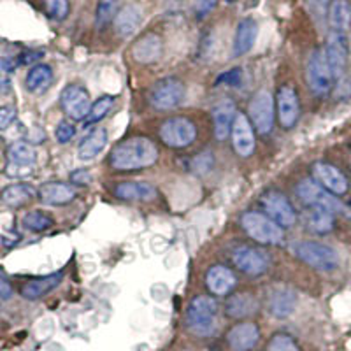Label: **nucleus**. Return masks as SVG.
I'll return each instance as SVG.
<instances>
[{
	"mask_svg": "<svg viewBox=\"0 0 351 351\" xmlns=\"http://www.w3.org/2000/svg\"><path fill=\"white\" fill-rule=\"evenodd\" d=\"M39 199L48 206H65L76 199V190L62 181H49L39 188Z\"/></svg>",
	"mask_w": 351,
	"mask_h": 351,
	"instance_id": "obj_18",
	"label": "nucleus"
},
{
	"mask_svg": "<svg viewBox=\"0 0 351 351\" xmlns=\"http://www.w3.org/2000/svg\"><path fill=\"white\" fill-rule=\"evenodd\" d=\"M236 276L225 265H213L206 274V285L215 295H228L236 288Z\"/></svg>",
	"mask_w": 351,
	"mask_h": 351,
	"instance_id": "obj_22",
	"label": "nucleus"
},
{
	"mask_svg": "<svg viewBox=\"0 0 351 351\" xmlns=\"http://www.w3.org/2000/svg\"><path fill=\"white\" fill-rule=\"evenodd\" d=\"M60 104L64 108L65 114L74 121H83L88 118L90 109H92V100L83 86L77 84H69L60 95Z\"/></svg>",
	"mask_w": 351,
	"mask_h": 351,
	"instance_id": "obj_12",
	"label": "nucleus"
},
{
	"mask_svg": "<svg viewBox=\"0 0 351 351\" xmlns=\"http://www.w3.org/2000/svg\"><path fill=\"white\" fill-rule=\"evenodd\" d=\"M250 121L258 134L267 136L274 127V99L271 92L260 90L250 102Z\"/></svg>",
	"mask_w": 351,
	"mask_h": 351,
	"instance_id": "obj_9",
	"label": "nucleus"
},
{
	"mask_svg": "<svg viewBox=\"0 0 351 351\" xmlns=\"http://www.w3.org/2000/svg\"><path fill=\"white\" fill-rule=\"evenodd\" d=\"M313 178L319 186H324L332 195H344L350 188L346 176L335 165L327 164V162H316L313 165Z\"/></svg>",
	"mask_w": 351,
	"mask_h": 351,
	"instance_id": "obj_14",
	"label": "nucleus"
},
{
	"mask_svg": "<svg viewBox=\"0 0 351 351\" xmlns=\"http://www.w3.org/2000/svg\"><path fill=\"white\" fill-rule=\"evenodd\" d=\"M12 295V287L9 283L8 276L0 271V299H9Z\"/></svg>",
	"mask_w": 351,
	"mask_h": 351,
	"instance_id": "obj_46",
	"label": "nucleus"
},
{
	"mask_svg": "<svg viewBox=\"0 0 351 351\" xmlns=\"http://www.w3.org/2000/svg\"><path fill=\"white\" fill-rule=\"evenodd\" d=\"M335 97H337V99H348V97H351V83L346 80V77L337 81V86H335Z\"/></svg>",
	"mask_w": 351,
	"mask_h": 351,
	"instance_id": "obj_45",
	"label": "nucleus"
},
{
	"mask_svg": "<svg viewBox=\"0 0 351 351\" xmlns=\"http://www.w3.org/2000/svg\"><path fill=\"white\" fill-rule=\"evenodd\" d=\"M21 225L23 228L30 232H44V230H49V228L55 225L51 216L48 213H43V211H32V213H27L21 219Z\"/></svg>",
	"mask_w": 351,
	"mask_h": 351,
	"instance_id": "obj_34",
	"label": "nucleus"
},
{
	"mask_svg": "<svg viewBox=\"0 0 351 351\" xmlns=\"http://www.w3.org/2000/svg\"><path fill=\"white\" fill-rule=\"evenodd\" d=\"M258 339L260 330L255 324H239L227 334V343L234 351L253 350Z\"/></svg>",
	"mask_w": 351,
	"mask_h": 351,
	"instance_id": "obj_19",
	"label": "nucleus"
},
{
	"mask_svg": "<svg viewBox=\"0 0 351 351\" xmlns=\"http://www.w3.org/2000/svg\"><path fill=\"white\" fill-rule=\"evenodd\" d=\"M306 81L307 86L316 97H325L330 93L334 76L328 67L325 49L318 48L309 55L306 64Z\"/></svg>",
	"mask_w": 351,
	"mask_h": 351,
	"instance_id": "obj_5",
	"label": "nucleus"
},
{
	"mask_svg": "<svg viewBox=\"0 0 351 351\" xmlns=\"http://www.w3.org/2000/svg\"><path fill=\"white\" fill-rule=\"evenodd\" d=\"M295 255L316 271L332 272L339 267V255L334 247L316 241H302L297 244Z\"/></svg>",
	"mask_w": 351,
	"mask_h": 351,
	"instance_id": "obj_4",
	"label": "nucleus"
},
{
	"mask_svg": "<svg viewBox=\"0 0 351 351\" xmlns=\"http://www.w3.org/2000/svg\"><path fill=\"white\" fill-rule=\"evenodd\" d=\"M241 81H243V69L236 67L230 69L227 72H221L216 80V84H227V86H239Z\"/></svg>",
	"mask_w": 351,
	"mask_h": 351,
	"instance_id": "obj_39",
	"label": "nucleus"
},
{
	"mask_svg": "<svg viewBox=\"0 0 351 351\" xmlns=\"http://www.w3.org/2000/svg\"><path fill=\"white\" fill-rule=\"evenodd\" d=\"M258 302L252 293H237L230 297L227 302V315L232 318H246V316L255 315Z\"/></svg>",
	"mask_w": 351,
	"mask_h": 351,
	"instance_id": "obj_31",
	"label": "nucleus"
},
{
	"mask_svg": "<svg viewBox=\"0 0 351 351\" xmlns=\"http://www.w3.org/2000/svg\"><path fill=\"white\" fill-rule=\"evenodd\" d=\"M213 164H215V158H213L211 153H202V155L193 158L192 167L197 174H208L213 169Z\"/></svg>",
	"mask_w": 351,
	"mask_h": 351,
	"instance_id": "obj_41",
	"label": "nucleus"
},
{
	"mask_svg": "<svg viewBox=\"0 0 351 351\" xmlns=\"http://www.w3.org/2000/svg\"><path fill=\"white\" fill-rule=\"evenodd\" d=\"M225 2H236V0H225Z\"/></svg>",
	"mask_w": 351,
	"mask_h": 351,
	"instance_id": "obj_50",
	"label": "nucleus"
},
{
	"mask_svg": "<svg viewBox=\"0 0 351 351\" xmlns=\"http://www.w3.org/2000/svg\"><path fill=\"white\" fill-rule=\"evenodd\" d=\"M141 21H143V11L134 4L125 5L114 16L116 32L121 37H130L132 34L137 32V28L141 27Z\"/></svg>",
	"mask_w": 351,
	"mask_h": 351,
	"instance_id": "obj_25",
	"label": "nucleus"
},
{
	"mask_svg": "<svg viewBox=\"0 0 351 351\" xmlns=\"http://www.w3.org/2000/svg\"><path fill=\"white\" fill-rule=\"evenodd\" d=\"M160 139L169 148H188L197 139V127L190 118H169L160 127Z\"/></svg>",
	"mask_w": 351,
	"mask_h": 351,
	"instance_id": "obj_7",
	"label": "nucleus"
},
{
	"mask_svg": "<svg viewBox=\"0 0 351 351\" xmlns=\"http://www.w3.org/2000/svg\"><path fill=\"white\" fill-rule=\"evenodd\" d=\"M114 195L121 200H141V202H149L155 200L158 192L153 184L146 181H125V183L116 184Z\"/></svg>",
	"mask_w": 351,
	"mask_h": 351,
	"instance_id": "obj_20",
	"label": "nucleus"
},
{
	"mask_svg": "<svg viewBox=\"0 0 351 351\" xmlns=\"http://www.w3.org/2000/svg\"><path fill=\"white\" fill-rule=\"evenodd\" d=\"M49 18L62 21L69 16V0H44Z\"/></svg>",
	"mask_w": 351,
	"mask_h": 351,
	"instance_id": "obj_37",
	"label": "nucleus"
},
{
	"mask_svg": "<svg viewBox=\"0 0 351 351\" xmlns=\"http://www.w3.org/2000/svg\"><path fill=\"white\" fill-rule=\"evenodd\" d=\"M297 307L295 291L281 288V290L272 291L269 297V313L276 318H288Z\"/></svg>",
	"mask_w": 351,
	"mask_h": 351,
	"instance_id": "obj_27",
	"label": "nucleus"
},
{
	"mask_svg": "<svg viewBox=\"0 0 351 351\" xmlns=\"http://www.w3.org/2000/svg\"><path fill=\"white\" fill-rule=\"evenodd\" d=\"M267 351H300V350L290 335L278 334L271 339V343H269L267 346Z\"/></svg>",
	"mask_w": 351,
	"mask_h": 351,
	"instance_id": "obj_38",
	"label": "nucleus"
},
{
	"mask_svg": "<svg viewBox=\"0 0 351 351\" xmlns=\"http://www.w3.org/2000/svg\"><path fill=\"white\" fill-rule=\"evenodd\" d=\"M14 120H16V109L11 106H2L0 108V132L11 127Z\"/></svg>",
	"mask_w": 351,
	"mask_h": 351,
	"instance_id": "obj_42",
	"label": "nucleus"
},
{
	"mask_svg": "<svg viewBox=\"0 0 351 351\" xmlns=\"http://www.w3.org/2000/svg\"><path fill=\"white\" fill-rule=\"evenodd\" d=\"M243 228L253 241L262 244H281L283 241V227L276 223L267 215L256 211L244 213L241 218Z\"/></svg>",
	"mask_w": 351,
	"mask_h": 351,
	"instance_id": "obj_3",
	"label": "nucleus"
},
{
	"mask_svg": "<svg viewBox=\"0 0 351 351\" xmlns=\"http://www.w3.org/2000/svg\"><path fill=\"white\" fill-rule=\"evenodd\" d=\"M74 136H76V127H74L71 121H60V123H58V127H56L55 130V137L58 143L60 144L69 143Z\"/></svg>",
	"mask_w": 351,
	"mask_h": 351,
	"instance_id": "obj_40",
	"label": "nucleus"
},
{
	"mask_svg": "<svg viewBox=\"0 0 351 351\" xmlns=\"http://www.w3.org/2000/svg\"><path fill=\"white\" fill-rule=\"evenodd\" d=\"M325 56H327L328 67H330L335 83L343 80V77H346V64L350 60V44H348L346 34H328L327 46H325Z\"/></svg>",
	"mask_w": 351,
	"mask_h": 351,
	"instance_id": "obj_10",
	"label": "nucleus"
},
{
	"mask_svg": "<svg viewBox=\"0 0 351 351\" xmlns=\"http://www.w3.org/2000/svg\"><path fill=\"white\" fill-rule=\"evenodd\" d=\"M44 53L43 51H28V53H23V55L18 56V65L20 64H34V62L40 60L43 58Z\"/></svg>",
	"mask_w": 351,
	"mask_h": 351,
	"instance_id": "obj_48",
	"label": "nucleus"
},
{
	"mask_svg": "<svg viewBox=\"0 0 351 351\" xmlns=\"http://www.w3.org/2000/svg\"><path fill=\"white\" fill-rule=\"evenodd\" d=\"M262 206L269 218L274 219L280 227L295 225L297 211L285 193L278 192V190H269L262 195Z\"/></svg>",
	"mask_w": 351,
	"mask_h": 351,
	"instance_id": "obj_11",
	"label": "nucleus"
},
{
	"mask_svg": "<svg viewBox=\"0 0 351 351\" xmlns=\"http://www.w3.org/2000/svg\"><path fill=\"white\" fill-rule=\"evenodd\" d=\"M36 197V190L32 184L28 183H14L9 184L0 193V200L9 206V208H21Z\"/></svg>",
	"mask_w": 351,
	"mask_h": 351,
	"instance_id": "obj_30",
	"label": "nucleus"
},
{
	"mask_svg": "<svg viewBox=\"0 0 351 351\" xmlns=\"http://www.w3.org/2000/svg\"><path fill=\"white\" fill-rule=\"evenodd\" d=\"M236 104L232 100H223L213 109V121H215V137L225 141L232 132V123L236 118Z\"/></svg>",
	"mask_w": 351,
	"mask_h": 351,
	"instance_id": "obj_23",
	"label": "nucleus"
},
{
	"mask_svg": "<svg viewBox=\"0 0 351 351\" xmlns=\"http://www.w3.org/2000/svg\"><path fill=\"white\" fill-rule=\"evenodd\" d=\"M232 144L237 155L247 158L255 152V134H253V125L246 114L237 112L232 123Z\"/></svg>",
	"mask_w": 351,
	"mask_h": 351,
	"instance_id": "obj_16",
	"label": "nucleus"
},
{
	"mask_svg": "<svg viewBox=\"0 0 351 351\" xmlns=\"http://www.w3.org/2000/svg\"><path fill=\"white\" fill-rule=\"evenodd\" d=\"M276 106H278V118L280 125L285 130H290L297 125L300 116V100L293 86L283 84L276 95Z\"/></svg>",
	"mask_w": 351,
	"mask_h": 351,
	"instance_id": "obj_13",
	"label": "nucleus"
},
{
	"mask_svg": "<svg viewBox=\"0 0 351 351\" xmlns=\"http://www.w3.org/2000/svg\"><path fill=\"white\" fill-rule=\"evenodd\" d=\"M0 92L9 93L11 92V74L0 65Z\"/></svg>",
	"mask_w": 351,
	"mask_h": 351,
	"instance_id": "obj_47",
	"label": "nucleus"
},
{
	"mask_svg": "<svg viewBox=\"0 0 351 351\" xmlns=\"http://www.w3.org/2000/svg\"><path fill=\"white\" fill-rule=\"evenodd\" d=\"M158 160V149L148 137H132L114 146L109 162L116 171H139L152 167Z\"/></svg>",
	"mask_w": 351,
	"mask_h": 351,
	"instance_id": "obj_1",
	"label": "nucleus"
},
{
	"mask_svg": "<svg viewBox=\"0 0 351 351\" xmlns=\"http://www.w3.org/2000/svg\"><path fill=\"white\" fill-rule=\"evenodd\" d=\"M8 174L9 176H27L37 162L36 149L27 143H14L8 149Z\"/></svg>",
	"mask_w": 351,
	"mask_h": 351,
	"instance_id": "obj_17",
	"label": "nucleus"
},
{
	"mask_svg": "<svg viewBox=\"0 0 351 351\" xmlns=\"http://www.w3.org/2000/svg\"><path fill=\"white\" fill-rule=\"evenodd\" d=\"M71 181L77 186H84V184L92 183V174L86 169H80V171H74L71 174Z\"/></svg>",
	"mask_w": 351,
	"mask_h": 351,
	"instance_id": "obj_44",
	"label": "nucleus"
},
{
	"mask_svg": "<svg viewBox=\"0 0 351 351\" xmlns=\"http://www.w3.org/2000/svg\"><path fill=\"white\" fill-rule=\"evenodd\" d=\"M118 5H120V0H99L95 12L97 28H104L106 25L114 21V16L118 14Z\"/></svg>",
	"mask_w": 351,
	"mask_h": 351,
	"instance_id": "obj_35",
	"label": "nucleus"
},
{
	"mask_svg": "<svg viewBox=\"0 0 351 351\" xmlns=\"http://www.w3.org/2000/svg\"><path fill=\"white\" fill-rule=\"evenodd\" d=\"M350 62H351V40H350Z\"/></svg>",
	"mask_w": 351,
	"mask_h": 351,
	"instance_id": "obj_49",
	"label": "nucleus"
},
{
	"mask_svg": "<svg viewBox=\"0 0 351 351\" xmlns=\"http://www.w3.org/2000/svg\"><path fill=\"white\" fill-rule=\"evenodd\" d=\"M108 144V132L104 128H93L80 144V149H77V156L80 160H93L95 156H99L102 153V149L106 148Z\"/></svg>",
	"mask_w": 351,
	"mask_h": 351,
	"instance_id": "obj_29",
	"label": "nucleus"
},
{
	"mask_svg": "<svg viewBox=\"0 0 351 351\" xmlns=\"http://www.w3.org/2000/svg\"><path fill=\"white\" fill-rule=\"evenodd\" d=\"M307 223L316 234H328L335 225V215L325 208H309Z\"/></svg>",
	"mask_w": 351,
	"mask_h": 351,
	"instance_id": "obj_32",
	"label": "nucleus"
},
{
	"mask_svg": "<svg viewBox=\"0 0 351 351\" xmlns=\"http://www.w3.org/2000/svg\"><path fill=\"white\" fill-rule=\"evenodd\" d=\"M162 39L155 34H146V36L141 37L134 48H132V56L134 60H137L139 64H153V62L160 60L162 56Z\"/></svg>",
	"mask_w": 351,
	"mask_h": 351,
	"instance_id": "obj_21",
	"label": "nucleus"
},
{
	"mask_svg": "<svg viewBox=\"0 0 351 351\" xmlns=\"http://www.w3.org/2000/svg\"><path fill=\"white\" fill-rule=\"evenodd\" d=\"M186 324L188 328L200 337L215 334L218 327V302L211 297H195L188 306Z\"/></svg>",
	"mask_w": 351,
	"mask_h": 351,
	"instance_id": "obj_2",
	"label": "nucleus"
},
{
	"mask_svg": "<svg viewBox=\"0 0 351 351\" xmlns=\"http://www.w3.org/2000/svg\"><path fill=\"white\" fill-rule=\"evenodd\" d=\"M184 92H186V88H184L183 81L172 76L164 77L153 84L152 92H149V104L158 111H171L183 102Z\"/></svg>",
	"mask_w": 351,
	"mask_h": 351,
	"instance_id": "obj_6",
	"label": "nucleus"
},
{
	"mask_svg": "<svg viewBox=\"0 0 351 351\" xmlns=\"http://www.w3.org/2000/svg\"><path fill=\"white\" fill-rule=\"evenodd\" d=\"M256 36H258V25L252 18H244L239 21L234 37V56L246 55L255 44Z\"/></svg>",
	"mask_w": 351,
	"mask_h": 351,
	"instance_id": "obj_24",
	"label": "nucleus"
},
{
	"mask_svg": "<svg viewBox=\"0 0 351 351\" xmlns=\"http://www.w3.org/2000/svg\"><path fill=\"white\" fill-rule=\"evenodd\" d=\"M216 2L218 0H195V11H197V16L204 18L208 16L209 12L215 9Z\"/></svg>",
	"mask_w": 351,
	"mask_h": 351,
	"instance_id": "obj_43",
	"label": "nucleus"
},
{
	"mask_svg": "<svg viewBox=\"0 0 351 351\" xmlns=\"http://www.w3.org/2000/svg\"><path fill=\"white\" fill-rule=\"evenodd\" d=\"M232 262L241 272L247 276H262L269 267L267 255L252 246L237 247L236 252L232 253Z\"/></svg>",
	"mask_w": 351,
	"mask_h": 351,
	"instance_id": "obj_15",
	"label": "nucleus"
},
{
	"mask_svg": "<svg viewBox=\"0 0 351 351\" xmlns=\"http://www.w3.org/2000/svg\"><path fill=\"white\" fill-rule=\"evenodd\" d=\"M297 195L309 208H325L334 213V215L335 213H350L341 204V200L335 199V195L327 192L324 186H319L315 180L300 181L299 186H297Z\"/></svg>",
	"mask_w": 351,
	"mask_h": 351,
	"instance_id": "obj_8",
	"label": "nucleus"
},
{
	"mask_svg": "<svg viewBox=\"0 0 351 351\" xmlns=\"http://www.w3.org/2000/svg\"><path fill=\"white\" fill-rule=\"evenodd\" d=\"M53 81V71L49 65L39 64L36 67L30 69L27 76V88L32 93H40L44 92L46 88L51 84Z\"/></svg>",
	"mask_w": 351,
	"mask_h": 351,
	"instance_id": "obj_33",
	"label": "nucleus"
},
{
	"mask_svg": "<svg viewBox=\"0 0 351 351\" xmlns=\"http://www.w3.org/2000/svg\"><path fill=\"white\" fill-rule=\"evenodd\" d=\"M62 278H64L62 272H55V274L46 276V278H37V280L28 281L21 288V295L28 300L40 299V297L48 295L51 290H55L62 283Z\"/></svg>",
	"mask_w": 351,
	"mask_h": 351,
	"instance_id": "obj_28",
	"label": "nucleus"
},
{
	"mask_svg": "<svg viewBox=\"0 0 351 351\" xmlns=\"http://www.w3.org/2000/svg\"><path fill=\"white\" fill-rule=\"evenodd\" d=\"M328 25L330 32L346 34L351 27V2L350 0H332L328 5Z\"/></svg>",
	"mask_w": 351,
	"mask_h": 351,
	"instance_id": "obj_26",
	"label": "nucleus"
},
{
	"mask_svg": "<svg viewBox=\"0 0 351 351\" xmlns=\"http://www.w3.org/2000/svg\"><path fill=\"white\" fill-rule=\"evenodd\" d=\"M112 104H114V97L104 95L100 97L97 102H93L92 109H90V114H88L86 125H93L97 121H100L112 109Z\"/></svg>",
	"mask_w": 351,
	"mask_h": 351,
	"instance_id": "obj_36",
	"label": "nucleus"
}]
</instances>
